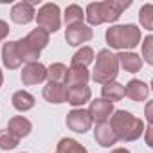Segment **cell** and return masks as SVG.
I'll list each match as a JSON object with an SVG mask.
<instances>
[{
    "label": "cell",
    "mask_w": 153,
    "mask_h": 153,
    "mask_svg": "<svg viewBox=\"0 0 153 153\" xmlns=\"http://www.w3.org/2000/svg\"><path fill=\"white\" fill-rule=\"evenodd\" d=\"M131 2H121V0H106V2H92L87 6L85 18L88 22V27L99 25L105 22H117L121 13L128 9Z\"/></svg>",
    "instance_id": "obj_1"
},
{
    "label": "cell",
    "mask_w": 153,
    "mask_h": 153,
    "mask_svg": "<svg viewBox=\"0 0 153 153\" xmlns=\"http://www.w3.org/2000/svg\"><path fill=\"white\" fill-rule=\"evenodd\" d=\"M110 126L117 140H123V142L137 140L144 133V123L126 110H114L110 117Z\"/></svg>",
    "instance_id": "obj_2"
},
{
    "label": "cell",
    "mask_w": 153,
    "mask_h": 153,
    "mask_svg": "<svg viewBox=\"0 0 153 153\" xmlns=\"http://www.w3.org/2000/svg\"><path fill=\"white\" fill-rule=\"evenodd\" d=\"M105 38H106V43L112 49H117V51L124 52V51L135 49L140 43L142 34H140L139 25L124 24V25H112L110 29H106Z\"/></svg>",
    "instance_id": "obj_3"
},
{
    "label": "cell",
    "mask_w": 153,
    "mask_h": 153,
    "mask_svg": "<svg viewBox=\"0 0 153 153\" xmlns=\"http://www.w3.org/2000/svg\"><path fill=\"white\" fill-rule=\"evenodd\" d=\"M49 40H51L49 33L40 29V27L33 29L25 38L18 40L16 42V49H18V54H20L22 61H25V63L38 61L40 52H42V49H45L49 45Z\"/></svg>",
    "instance_id": "obj_4"
},
{
    "label": "cell",
    "mask_w": 153,
    "mask_h": 153,
    "mask_svg": "<svg viewBox=\"0 0 153 153\" xmlns=\"http://www.w3.org/2000/svg\"><path fill=\"white\" fill-rule=\"evenodd\" d=\"M94 59H96V65H94L90 78L99 85H106L110 81H115L117 74H119L117 54H114L110 49H103V51L97 52V56Z\"/></svg>",
    "instance_id": "obj_5"
},
{
    "label": "cell",
    "mask_w": 153,
    "mask_h": 153,
    "mask_svg": "<svg viewBox=\"0 0 153 153\" xmlns=\"http://www.w3.org/2000/svg\"><path fill=\"white\" fill-rule=\"evenodd\" d=\"M34 20H36L38 27L43 29V31H47L49 34H51V33H56V31L59 29V25H61L59 7H58L56 4H52V2L43 4V6L38 9V13L34 15Z\"/></svg>",
    "instance_id": "obj_6"
},
{
    "label": "cell",
    "mask_w": 153,
    "mask_h": 153,
    "mask_svg": "<svg viewBox=\"0 0 153 153\" xmlns=\"http://www.w3.org/2000/svg\"><path fill=\"white\" fill-rule=\"evenodd\" d=\"M67 128L76 131V133H87L90 128H92V119L88 115V110H83V108H74L67 114Z\"/></svg>",
    "instance_id": "obj_7"
},
{
    "label": "cell",
    "mask_w": 153,
    "mask_h": 153,
    "mask_svg": "<svg viewBox=\"0 0 153 153\" xmlns=\"http://www.w3.org/2000/svg\"><path fill=\"white\" fill-rule=\"evenodd\" d=\"M20 79L25 87H33V85H38V83H43L47 79V67L42 65L40 61H34V63H25V67L22 68V74H20Z\"/></svg>",
    "instance_id": "obj_8"
},
{
    "label": "cell",
    "mask_w": 153,
    "mask_h": 153,
    "mask_svg": "<svg viewBox=\"0 0 153 153\" xmlns=\"http://www.w3.org/2000/svg\"><path fill=\"white\" fill-rule=\"evenodd\" d=\"M92 38H94V31H92V27H88L85 24L70 25L65 31V40L70 47H79L81 43H87Z\"/></svg>",
    "instance_id": "obj_9"
},
{
    "label": "cell",
    "mask_w": 153,
    "mask_h": 153,
    "mask_svg": "<svg viewBox=\"0 0 153 153\" xmlns=\"http://www.w3.org/2000/svg\"><path fill=\"white\" fill-rule=\"evenodd\" d=\"M114 114V105L108 103V101H103V99H94L90 101V106H88V115L92 119V123L96 121L97 124L99 123H108V119L112 117Z\"/></svg>",
    "instance_id": "obj_10"
},
{
    "label": "cell",
    "mask_w": 153,
    "mask_h": 153,
    "mask_svg": "<svg viewBox=\"0 0 153 153\" xmlns=\"http://www.w3.org/2000/svg\"><path fill=\"white\" fill-rule=\"evenodd\" d=\"M92 99V90L87 85L81 87H68L67 94H65V103H68L74 108H81L85 103H88Z\"/></svg>",
    "instance_id": "obj_11"
},
{
    "label": "cell",
    "mask_w": 153,
    "mask_h": 153,
    "mask_svg": "<svg viewBox=\"0 0 153 153\" xmlns=\"http://www.w3.org/2000/svg\"><path fill=\"white\" fill-rule=\"evenodd\" d=\"M34 6L31 2H18L11 7V20L18 25H25L34 20Z\"/></svg>",
    "instance_id": "obj_12"
},
{
    "label": "cell",
    "mask_w": 153,
    "mask_h": 153,
    "mask_svg": "<svg viewBox=\"0 0 153 153\" xmlns=\"http://www.w3.org/2000/svg\"><path fill=\"white\" fill-rule=\"evenodd\" d=\"M124 96L130 97L131 101L142 103L149 96V87L144 81H140V79H130L126 83V87H124Z\"/></svg>",
    "instance_id": "obj_13"
},
{
    "label": "cell",
    "mask_w": 153,
    "mask_h": 153,
    "mask_svg": "<svg viewBox=\"0 0 153 153\" xmlns=\"http://www.w3.org/2000/svg\"><path fill=\"white\" fill-rule=\"evenodd\" d=\"M31 130H33V123L27 117H24V115H15L7 123V131L13 137H16L18 140L24 139V137H27L31 133Z\"/></svg>",
    "instance_id": "obj_14"
},
{
    "label": "cell",
    "mask_w": 153,
    "mask_h": 153,
    "mask_svg": "<svg viewBox=\"0 0 153 153\" xmlns=\"http://www.w3.org/2000/svg\"><path fill=\"white\" fill-rule=\"evenodd\" d=\"M2 63L6 68L9 70H16L20 68V65L24 63L20 54H18V49H16V42H7L4 43L2 47Z\"/></svg>",
    "instance_id": "obj_15"
},
{
    "label": "cell",
    "mask_w": 153,
    "mask_h": 153,
    "mask_svg": "<svg viewBox=\"0 0 153 153\" xmlns=\"http://www.w3.org/2000/svg\"><path fill=\"white\" fill-rule=\"evenodd\" d=\"M94 139L99 146L103 148H112L115 142H117V137L110 126V123H99L96 124V130H94Z\"/></svg>",
    "instance_id": "obj_16"
},
{
    "label": "cell",
    "mask_w": 153,
    "mask_h": 153,
    "mask_svg": "<svg viewBox=\"0 0 153 153\" xmlns=\"http://www.w3.org/2000/svg\"><path fill=\"white\" fill-rule=\"evenodd\" d=\"M90 79V72L85 67H70L67 72V79H65V88L68 87H81L87 85Z\"/></svg>",
    "instance_id": "obj_17"
},
{
    "label": "cell",
    "mask_w": 153,
    "mask_h": 153,
    "mask_svg": "<svg viewBox=\"0 0 153 153\" xmlns=\"http://www.w3.org/2000/svg\"><path fill=\"white\" fill-rule=\"evenodd\" d=\"M43 99L51 105H61L65 103V94H67V88L65 85L61 83H47L43 87Z\"/></svg>",
    "instance_id": "obj_18"
},
{
    "label": "cell",
    "mask_w": 153,
    "mask_h": 153,
    "mask_svg": "<svg viewBox=\"0 0 153 153\" xmlns=\"http://www.w3.org/2000/svg\"><path fill=\"white\" fill-rule=\"evenodd\" d=\"M117 59H119V65H121L126 72H130V74L139 72L140 67H142V58H140L139 54L131 52V51L119 52V54H117Z\"/></svg>",
    "instance_id": "obj_19"
},
{
    "label": "cell",
    "mask_w": 153,
    "mask_h": 153,
    "mask_svg": "<svg viewBox=\"0 0 153 153\" xmlns=\"http://www.w3.org/2000/svg\"><path fill=\"white\" fill-rule=\"evenodd\" d=\"M101 99L103 101H108V103H117V101H121L123 97H124V87L121 85V83H117V81H110V83H106V85H103V88H101Z\"/></svg>",
    "instance_id": "obj_20"
},
{
    "label": "cell",
    "mask_w": 153,
    "mask_h": 153,
    "mask_svg": "<svg viewBox=\"0 0 153 153\" xmlns=\"http://www.w3.org/2000/svg\"><path fill=\"white\" fill-rule=\"evenodd\" d=\"M11 103H13V106H15L18 112H27V110L34 108V103H36V101H34V96H33V94H29V92H25V90H18V92L13 94Z\"/></svg>",
    "instance_id": "obj_21"
},
{
    "label": "cell",
    "mask_w": 153,
    "mask_h": 153,
    "mask_svg": "<svg viewBox=\"0 0 153 153\" xmlns=\"http://www.w3.org/2000/svg\"><path fill=\"white\" fill-rule=\"evenodd\" d=\"M94 58H96V54H94L92 47H81L78 52L72 56L70 67H85V68H87V67L94 61Z\"/></svg>",
    "instance_id": "obj_22"
},
{
    "label": "cell",
    "mask_w": 153,
    "mask_h": 153,
    "mask_svg": "<svg viewBox=\"0 0 153 153\" xmlns=\"http://www.w3.org/2000/svg\"><path fill=\"white\" fill-rule=\"evenodd\" d=\"M56 153H88V149L83 144H79L78 140L63 137L56 146Z\"/></svg>",
    "instance_id": "obj_23"
},
{
    "label": "cell",
    "mask_w": 153,
    "mask_h": 153,
    "mask_svg": "<svg viewBox=\"0 0 153 153\" xmlns=\"http://www.w3.org/2000/svg\"><path fill=\"white\" fill-rule=\"evenodd\" d=\"M67 72H68L67 65H63V63H52L47 68V79H49V83H61V85H65Z\"/></svg>",
    "instance_id": "obj_24"
},
{
    "label": "cell",
    "mask_w": 153,
    "mask_h": 153,
    "mask_svg": "<svg viewBox=\"0 0 153 153\" xmlns=\"http://www.w3.org/2000/svg\"><path fill=\"white\" fill-rule=\"evenodd\" d=\"M83 20H85V11L78 4H72V6L67 7V11H65V25L67 27L83 24Z\"/></svg>",
    "instance_id": "obj_25"
},
{
    "label": "cell",
    "mask_w": 153,
    "mask_h": 153,
    "mask_svg": "<svg viewBox=\"0 0 153 153\" xmlns=\"http://www.w3.org/2000/svg\"><path fill=\"white\" fill-rule=\"evenodd\" d=\"M139 22L144 29L151 31L153 29V6L151 4H144L139 11Z\"/></svg>",
    "instance_id": "obj_26"
},
{
    "label": "cell",
    "mask_w": 153,
    "mask_h": 153,
    "mask_svg": "<svg viewBox=\"0 0 153 153\" xmlns=\"http://www.w3.org/2000/svg\"><path fill=\"white\" fill-rule=\"evenodd\" d=\"M18 139L13 137L7 130H2L0 131V149H15L18 146Z\"/></svg>",
    "instance_id": "obj_27"
},
{
    "label": "cell",
    "mask_w": 153,
    "mask_h": 153,
    "mask_svg": "<svg viewBox=\"0 0 153 153\" xmlns=\"http://www.w3.org/2000/svg\"><path fill=\"white\" fill-rule=\"evenodd\" d=\"M142 58L148 65H153V36L148 34L142 42Z\"/></svg>",
    "instance_id": "obj_28"
},
{
    "label": "cell",
    "mask_w": 153,
    "mask_h": 153,
    "mask_svg": "<svg viewBox=\"0 0 153 153\" xmlns=\"http://www.w3.org/2000/svg\"><path fill=\"white\" fill-rule=\"evenodd\" d=\"M9 34V25L6 20H0V40H6Z\"/></svg>",
    "instance_id": "obj_29"
},
{
    "label": "cell",
    "mask_w": 153,
    "mask_h": 153,
    "mask_svg": "<svg viewBox=\"0 0 153 153\" xmlns=\"http://www.w3.org/2000/svg\"><path fill=\"white\" fill-rule=\"evenodd\" d=\"M112 153H130L128 149H124V148H117V149H114Z\"/></svg>",
    "instance_id": "obj_30"
},
{
    "label": "cell",
    "mask_w": 153,
    "mask_h": 153,
    "mask_svg": "<svg viewBox=\"0 0 153 153\" xmlns=\"http://www.w3.org/2000/svg\"><path fill=\"white\" fill-rule=\"evenodd\" d=\"M2 83H4V74H2V70H0V87H2Z\"/></svg>",
    "instance_id": "obj_31"
}]
</instances>
